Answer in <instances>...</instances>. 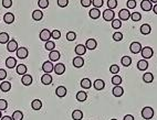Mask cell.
Wrapping results in <instances>:
<instances>
[{"mask_svg":"<svg viewBox=\"0 0 157 120\" xmlns=\"http://www.w3.org/2000/svg\"><path fill=\"white\" fill-rule=\"evenodd\" d=\"M55 95L60 98H63L65 95H66V88L64 86H59L55 91Z\"/></svg>","mask_w":157,"mask_h":120,"instance_id":"22","label":"cell"},{"mask_svg":"<svg viewBox=\"0 0 157 120\" xmlns=\"http://www.w3.org/2000/svg\"><path fill=\"white\" fill-rule=\"evenodd\" d=\"M153 11H154L155 14H157V3H155V6L153 7Z\"/></svg>","mask_w":157,"mask_h":120,"instance_id":"56","label":"cell"},{"mask_svg":"<svg viewBox=\"0 0 157 120\" xmlns=\"http://www.w3.org/2000/svg\"><path fill=\"white\" fill-rule=\"evenodd\" d=\"M8 107V103L6 99H0V110L1 111H3V110H6Z\"/></svg>","mask_w":157,"mask_h":120,"instance_id":"45","label":"cell"},{"mask_svg":"<svg viewBox=\"0 0 157 120\" xmlns=\"http://www.w3.org/2000/svg\"><path fill=\"white\" fill-rule=\"evenodd\" d=\"M53 71L55 72V74L58 75H62V74H64L65 72V65L63 63H58L55 66H54V70Z\"/></svg>","mask_w":157,"mask_h":120,"instance_id":"13","label":"cell"},{"mask_svg":"<svg viewBox=\"0 0 157 120\" xmlns=\"http://www.w3.org/2000/svg\"><path fill=\"white\" fill-rule=\"evenodd\" d=\"M7 77V72L5 70H0V80H3Z\"/></svg>","mask_w":157,"mask_h":120,"instance_id":"53","label":"cell"},{"mask_svg":"<svg viewBox=\"0 0 157 120\" xmlns=\"http://www.w3.org/2000/svg\"><path fill=\"white\" fill-rule=\"evenodd\" d=\"M38 5L41 9H45V8L49 7V0H39Z\"/></svg>","mask_w":157,"mask_h":120,"instance_id":"41","label":"cell"},{"mask_svg":"<svg viewBox=\"0 0 157 120\" xmlns=\"http://www.w3.org/2000/svg\"><path fill=\"white\" fill-rule=\"evenodd\" d=\"M39 36H40V40H42V41H49L50 40V38H52V36H51V32L48 30V29H44V30H42L41 32H40V34H39Z\"/></svg>","mask_w":157,"mask_h":120,"instance_id":"7","label":"cell"},{"mask_svg":"<svg viewBox=\"0 0 157 120\" xmlns=\"http://www.w3.org/2000/svg\"><path fill=\"white\" fill-rule=\"evenodd\" d=\"M3 20H5V22H6L7 24H11V23H14V15L11 13V12H8V13L5 14Z\"/></svg>","mask_w":157,"mask_h":120,"instance_id":"32","label":"cell"},{"mask_svg":"<svg viewBox=\"0 0 157 120\" xmlns=\"http://www.w3.org/2000/svg\"><path fill=\"white\" fill-rule=\"evenodd\" d=\"M96 46H97V42L95 39H89L85 43V48L87 50H91V51L96 49Z\"/></svg>","mask_w":157,"mask_h":120,"instance_id":"9","label":"cell"},{"mask_svg":"<svg viewBox=\"0 0 157 120\" xmlns=\"http://www.w3.org/2000/svg\"><path fill=\"white\" fill-rule=\"evenodd\" d=\"M27 71H28V68H27V66H26L24 64H19V65H17V73H18L19 75H24V74H27Z\"/></svg>","mask_w":157,"mask_h":120,"instance_id":"29","label":"cell"},{"mask_svg":"<svg viewBox=\"0 0 157 120\" xmlns=\"http://www.w3.org/2000/svg\"><path fill=\"white\" fill-rule=\"evenodd\" d=\"M66 39H68V41H74V40L76 39V34H75V32H68V34H66Z\"/></svg>","mask_w":157,"mask_h":120,"instance_id":"47","label":"cell"},{"mask_svg":"<svg viewBox=\"0 0 157 120\" xmlns=\"http://www.w3.org/2000/svg\"><path fill=\"white\" fill-rule=\"evenodd\" d=\"M122 77L120 76V75H114L113 77H112V84L114 85V86H117V85H121L122 84Z\"/></svg>","mask_w":157,"mask_h":120,"instance_id":"37","label":"cell"},{"mask_svg":"<svg viewBox=\"0 0 157 120\" xmlns=\"http://www.w3.org/2000/svg\"><path fill=\"white\" fill-rule=\"evenodd\" d=\"M118 18H120V20L126 21V20H129V18H131V12H129L127 9H122V10H120V12H118Z\"/></svg>","mask_w":157,"mask_h":120,"instance_id":"6","label":"cell"},{"mask_svg":"<svg viewBox=\"0 0 157 120\" xmlns=\"http://www.w3.org/2000/svg\"><path fill=\"white\" fill-rule=\"evenodd\" d=\"M111 120H117V119H111Z\"/></svg>","mask_w":157,"mask_h":120,"instance_id":"59","label":"cell"},{"mask_svg":"<svg viewBox=\"0 0 157 120\" xmlns=\"http://www.w3.org/2000/svg\"><path fill=\"white\" fill-rule=\"evenodd\" d=\"M141 113H142V117L144 119L150 120L154 117V109L152 107H144Z\"/></svg>","mask_w":157,"mask_h":120,"instance_id":"1","label":"cell"},{"mask_svg":"<svg viewBox=\"0 0 157 120\" xmlns=\"http://www.w3.org/2000/svg\"><path fill=\"white\" fill-rule=\"evenodd\" d=\"M31 107L33 110H40L41 107H42V101L40 99H35L32 103H31Z\"/></svg>","mask_w":157,"mask_h":120,"instance_id":"28","label":"cell"},{"mask_svg":"<svg viewBox=\"0 0 157 120\" xmlns=\"http://www.w3.org/2000/svg\"><path fill=\"white\" fill-rule=\"evenodd\" d=\"M113 40H114L115 42H120L123 40V33L121 32H115L114 34H113Z\"/></svg>","mask_w":157,"mask_h":120,"instance_id":"43","label":"cell"},{"mask_svg":"<svg viewBox=\"0 0 157 120\" xmlns=\"http://www.w3.org/2000/svg\"><path fill=\"white\" fill-rule=\"evenodd\" d=\"M92 3L94 5V8H99V9H100V8L104 5V1H103V0H93Z\"/></svg>","mask_w":157,"mask_h":120,"instance_id":"46","label":"cell"},{"mask_svg":"<svg viewBox=\"0 0 157 120\" xmlns=\"http://www.w3.org/2000/svg\"><path fill=\"white\" fill-rule=\"evenodd\" d=\"M137 68H138L139 71H146V70L148 68V62H147L146 60H141V61H138V63H137Z\"/></svg>","mask_w":157,"mask_h":120,"instance_id":"21","label":"cell"},{"mask_svg":"<svg viewBox=\"0 0 157 120\" xmlns=\"http://www.w3.org/2000/svg\"><path fill=\"white\" fill-rule=\"evenodd\" d=\"M72 118L73 120H82L83 118V113L81 111V110H74L73 113H72Z\"/></svg>","mask_w":157,"mask_h":120,"instance_id":"34","label":"cell"},{"mask_svg":"<svg viewBox=\"0 0 157 120\" xmlns=\"http://www.w3.org/2000/svg\"><path fill=\"white\" fill-rule=\"evenodd\" d=\"M12 120H22L23 119V113H22V111H20V110H17V111H14V113H12Z\"/></svg>","mask_w":157,"mask_h":120,"instance_id":"36","label":"cell"},{"mask_svg":"<svg viewBox=\"0 0 157 120\" xmlns=\"http://www.w3.org/2000/svg\"><path fill=\"white\" fill-rule=\"evenodd\" d=\"M150 31H152V28H150V24H147V23H144L143 25H141V33L144 34V36H147V34H150Z\"/></svg>","mask_w":157,"mask_h":120,"instance_id":"26","label":"cell"},{"mask_svg":"<svg viewBox=\"0 0 157 120\" xmlns=\"http://www.w3.org/2000/svg\"><path fill=\"white\" fill-rule=\"evenodd\" d=\"M110 72L113 74V75H116L118 72H120V67H118V65H111V67H110Z\"/></svg>","mask_w":157,"mask_h":120,"instance_id":"44","label":"cell"},{"mask_svg":"<svg viewBox=\"0 0 157 120\" xmlns=\"http://www.w3.org/2000/svg\"><path fill=\"white\" fill-rule=\"evenodd\" d=\"M73 65H74V67H76V68H80V67H82L83 65H84V60L82 58V56H76L73 58Z\"/></svg>","mask_w":157,"mask_h":120,"instance_id":"16","label":"cell"},{"mask_svg":"<svg viewBox=\"0 0 157 120\" xmlns=\"http://www.w3.org/2000/svg\"><path fill=\"white\" fill-rule=\"evenodd\" d=\"M135 7H136L135 0H129V1H127V8H129V9H134Z\"/></svg>","mask_w":157,"mask_h":120,"instance_id":"52","label":"cell"},{"mask_svg":"<svg viewBox=\"0 0 157 120\" xmlns=\"http://www.w3.org/2000/svg\"><path fill=\"white\" fill-rule=\"evenodd\" d=\"M114 18H115V13L112 9L107 8L106 10L103 11V19L105 21H112V20H114Z\"/></svg>","mask_w":157,"mask_h":120,"instance_id":"2","label":"cell"},{"mask_svg":"<svg viewBox=\"0 0 157 120\" xmlns=\"http://www.w3.org/2000/svg\"><path fill=\"white\" fill-rule=\"evenodd\" d=\"M123 120H134V117L132 116V115H126L125 117H124V119Z\"/></svg>","mask_w":157,"mask_h":120,"instance_id":"54","label":"cell"},{"mask_svg":"<svg viewBox=\"0 0 157 120\" xmlns=\"http://www.w3.org/2000/svg\"><path fill=\"white\" fill-rule=\"evenodd\" d=\"M7 50L9 51V52H16L17 50H18V43H17V41L16 40H10L9 42L7 43Z\"/></svg>","mask_w":157,"mask_h":120,"instance_id":"10","label":"cell"},{"mask_svg":"<svg viewBox=\"0 0 157 120\" xmlns=\"http://www.w3.org/2000/svg\"><path fill=\"white\" fill-rule=\"evenodd\" d=\"M0 89H1V92L8 93L11 89V84H10L9 82H2V83L0 84Z\"/></svg>","mask_w":157,"mask_h":120,"instance_id":"30","label":"cell"},{"mask_svg":"<svg viewBox=\"0 0 157 120\" xmlns=\"http://www.w3.org/2000/svg\"><path fill=\"white\" fill-rule=\"evenodd\" d=\"M28 55H29V52L26 48H18V50H17V56L19 57V58H21V60L27 58Z\"/></svg>","mask_w":157,"mask_h":120,"instance_id":"8","label":"cell"},{"mask_svg":"<svg viewBox=\"0 0 157 120\" xmlns=\"http://www.w3.org/2000/svg\"><path fill=\"white\" fill-rule=\"evenodd\" d=\"M91 86H92V83H91V80H90L89 78H83V79L81 80V87H82L83 89H90Z\"/></svg>","mask_w":157,"mask_h":120,"instance_id":"27","label":"cell"},{"mask_svg":"<svg viewBox=\"0 0 157 120\" xmlns=\"http://www.w3.org/2000/svg\"><path fill=\"white\" fill-rule=\"evenodd\" d=\"M6 66L8 68H14L17 66V60L14 57H8L6 60Z\"/></svg>","mask_w":157,"mask_h":120,"instance_id":"20","label":"cell"},{"mask_svg":"<svg viewBox=\"0 0 157 120\" xmlns=\"http://www.w3.org/2000/svg\"><path fill=\"white\" fill-rule=\"evenodd\" d=\"M44 48H45V50H48V51H53V50H54V48H55V44H54V42H52V41H50V40H49V41H47V42H45V46H44Z\"/></svg>","mask_w":157,"mask_h":120,"instance_id":"39","label":"cell"},{"mask_svg":"<svg viewBox=\"0 0 157 120\" xmlns=\"http://www.w3.org/2000/svg\"><path fill=\"white\" fill-rule=\"evenodd\" d=\"M76 99H78V101L83 103V101H85L86 99H87V94L84 91H81V92H78L76 94Z\"/></svg>","mask_w":157,"mask_h":120,"instance_id":"33","label":"cell"},{"mask_svg":"<svg viewBox=\"0 0 157 120\" xmlns=\"http://www.w3.org/2000/svg\"><path fill=\"white\" fill-rule=\"evenodd\" d=\"M9 39H10V36H9L7 32H1L0 33V43L1 44H7L10 41Z\"/></svg>","mask_w":157,"mask_h":120,"instance_id":"31","label":"cell"},{"mask_svg":"<svg viewBox=\"0 0 157 120\" xmlns=\"http://www.w3.org/2000/svg\"><path fill=\"white\" fill-rule=\"evenodd\" d=\"M141 8L143 9L144 11H150L153 9V5H152V1L150 0H143L141 2Z\"/></svg>","mask_w":157,"mask_h":120,"instance_id":"12","label":"cell"},{"mask_svg":"<svg viewBox=\"0 0 157 120\" xmlns=\"http://www.w3.org/2000/svg\"><path fill=\"white\" fill-rule=\"evenodd\" d=\"M141 54H142V56L146 60V58L153 57V55H154V51H153V49L150 48V46H145V48H143L142 51H141Z\"/></svg>","mask_w":157,"mask_h":120,"instance_id":"4","label":"cell"},{"mask_svg":"<svg viewBox=\"0 0 157 120\" xmlns=\"http://www.w3.org/2000/svg\"><path fill=\"white\" fill-rule=\"evenodd\" d=\"M143 80L145 83H147V84L153 83V80H154V75H153L150 72H146V73L143 75Z\"/></svg>","mask_w":157,"mask_h":120,"instance_id":"25","label":"cell"},{"mask_svg":"<svg viewBox=\"0 0 157 120\" xmlns=\"http://www.w3.org/2000/svg\"><path fill=\"white\" fill-rule=\"evenodd\" d=\"M21 83L24 85V86H30V85L32 84V76H31V75H28V74L22 75Z\"/></svg>","mask_w":157,"mask_h":120,"instance_id":"18","label":"cell"},{"mask_svg":"<svg viewBox=\"0 0 157 120\" xmlns=\"http://www.w3.org/2000/svg\"><path fill=\"white\" fill-rule=\"evenodd\" d=\"M131 18H132L133 21L137 22L142 19V14L139 13V12H133V13H131Z\"/></svg>","mask_w":157,"mask_h":120,"instance_id":"40","label":"cell"},{"mask_svg":"<svg viewBox=\"0 0 157 120\" xmlns=\"http://www.w3.org/2000/svg\"><path fill=\"white\" fill-rule=\"evenodd\" d=\"M1 120H12V118L9 116H5V117H1Z\"/></svg>","mask_w":157,"mask_h":120,"instance_id":"55","label":"cell"},{"mask_svg":"<svg viewBox=\"0 0 157 120\" xmlns=\"http://www.w3.org/2000/svg\"><path fill=\"white\" fill-rule=\"evenodd\" d=\"M1 116H2V115H1V110H0V119H1Z\"/></svg>","mask_w":157,"mask_h":120,"instance_id":"58","label":"cell"},{"mask_svg":"<svg viewBox=\"0 0 157 120\" xmlns=\"http://www.w3.org/2000/svg\"><path fill=\"white\" fill-rule=\"evenodd\" d=\"M54 70V65L53 63L51 62V61H45L42 65V71L44 73H48V74H50L51 72Z\"/></svg>","mask_w":157,"mask_h":120,"instance_id":"5","label":"cell"},{"mask_svg":"<svg viewBox=\"0 0 157 120\" xmlns=\"http://www.w3.org/2000/svg\"><path fill=\"white\" fill-rule=\"evenodd\" d=\"M12 6V1L11 0H2V7L8 9Z\"/></svg>","mask_w":157,"mask_h":120,"instance_id":"50","label":"cell"},{"mask_svg":"<svg viewBox=\"0 0 157 120\" xmlns=\"http://www.w3.org/2000/svg\"><path fill=\"white\" fill-rule=\"evenodd\" d=\"M60 56H61L60 52H59V51H55V50L51 51L50 54H49V58H50L51 62H57V61H59V60H60Z\"/></svg>","mask_w":157,"mask_h":120,"instance_id":"14","label":"cell"},{"mask_svg":"<svg viewBox=\"0 0 157 120\" xmlns=\"http://www.w3.org/2000/svg\"><path fill=\"white\" fill-rule=\"evenodd\" d=\"M74 52H75V54H78V56H82V55H84V54H85V52H86L85 45L78 44V45L75 46V49H74Z\"/></svg>","mask_w":157,"mask_h":120,"instance_id":"11","label":"cell"},{"mask_svg":"<svg viewBox=\"0 0 157 120\" xmlns=\"http://www.w3.org/2000/svg\"><path fill=\"white\" fill-rule=\"evenodd\" d=\"M69 5V0H58V6L61 8H65Z\"/></svg>","mask_w":157,"mask_h":120,"instance_id":"49","label":"cell"},{"mask_svg":"<svg viewBox=\"0 0 157 120\" xmlns=\"http://www.w3.org/2000/svg\"><path fill=\"white\" fill-rule=\"evenodd\" d=\"M94 88L96 89V91H102V89H104V87H105V82L103 80V79H96L95 82H94Z\"/></svg>","mask_w":157,"mask_h":120,"instance_id":"17","label":"cell"},{"mask_svg":"<svg viewBox=\"0 0 157 120\" xmlns=\"http://www.w3.org/2000/svg\"><path fill=\"white\" fill-rule=\"evenodd\" d=\"M112 93H113V95L115 97H121L124 94V89H123V87H121V85H117V86H115L113 88Z\"/></svg>","mask_w":157,"mask_h":120,"instance_id":"19","label":"cell"},{"mask_svg":"<svg viewBox=\"0 0 157 120\" xmlns=\"http://www.w3.org/2000/svg\"><path fill=\"white\" fill-rule=\"evenodd\" d=\"M42 18H43V12L41 10H35L32 12V19L35 21H40Z\"/></svg>","mask_w":157,"mask_h":120,"instance_id":"24","label":"cell"},{"mask_svg":"<svg viewBox=\"0 0 157 120\" xmlns=\"http://www.w3.org/2000/svg\"><path fill=\"white\" fill-rule=\"evenodd\" d=\"M121 63L123 66H125V67H129V65L132 64V58L129 56H123L121 60Z\"/></svg>","mask_w":157,"mask_h":120,"instance_id":"35","label":"cell"},{"mask_svg":"<svg viewBox=\"0 0 157 120\" xmlns=\"http://www.w3.org/2000/svg\"><path fill=\"white\" fill-rule=\"evenodd\" d=\"M52 76H51L50 74H48V73H45L44 75H43L42 77H41V82H42L43 85H50L52 83Z\"/></svg>","mask_w":157,"mask_h":120,"instance_id":"23","label":"cell"},{"mask_svg":"<svg viewBox=\"0 0 157 120\" xmlns=\"http://www.w3.org/2000/svg\"><path fill=\"white\" fill-rule=\"evenodd\" d=\"M152 1V3H157V0H150Z\"/></svg>","mask_w":157,"mask_h":120,"instance_id":"57","label":"cell"},{"mask_svg":"<svg viewBox=\"0 0 157 120\" xmlns=\"http://www.w3.org/2000/svg\"><path fill=\"white\" fill-rule=\"evenodd\" d=\"M51 36H52L53 39L58 40V39H60V36H61V32H60L59 30H53V31L51 32Z\"/></svg>","mask_w":157,"mask_h":120,"instance_id":"48","label":"cell"},{"mask_svg":"<svg viewBox=\"0 0 157 120\" xmlns=\"http://www.w3.org/2000/svg\"><path fill=\"white\" fill-rule=\"evenodd\" d=\"M117 7V1L116 0H107V8L108 9H115Z\"/></svg>","mask_w":157,"mask_h":120,"instance_id":"42","label":"cell"},{"mask_svg":"<svg viewBox=\"0 0 157 120\" xmlns=\"http://www.w3.org/2000/svg\"><path fill=\"white\" fill-rule=\"evenodd\" d=\"M89 15L91 17V19H99L101 15V11L99 10V8H92L89 12Z\"/></svg>","mask_w":157,"mask_h":120,"instance_id":"15","label":"cell"},{"mask_svg":"<svg viewBox=\"0 0 157 120\" xmlns=\"http://www.w3.org/2000/svg\"><path fill=\"white\" fill-rule=\"evenodd\" d=\"M91 3H92V0H81V5H82V7L84 8L90 7Z\"/></svg>","mask_w":157,"mask_h":120,"instance_id":"51","label":"cell"},{"mask_svg":"<svg viewBox=\"0 0 157 120\" xmlns=\"http://www.w3.org/2000/svg\"><path fill=\"white\" fill-rule=\"evenodd\" d=\"M122 27V20L120 19H114V20H112V28L113 29H120Z\"/></svg>","mask_w":157,"mask_h":120,"instance_id":"38","label":"cell"},{"mask_svg":"<svg viewBox=\"0 0 157 120\" xmlns=\"http://www.w3.org/2000/svg\"><path fill=\"white\" fill-rule=\"evenodd\" d=\"M142 44L139 42H132L131 43V45H129V50H131V52L133 53V54H138V53H141V51H142Z\"/></svg>","mask_w":157,"mask_h":120,"instance_id":"3","label":"cell"}]
</instances>
